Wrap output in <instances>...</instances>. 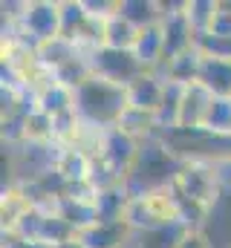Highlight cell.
<instances>
[{"mask_svg": "<svg viewBox=\"0 0 231 248\" xmlns=\"http://www.w3.org/2000/svg\"><path fill=\"white\" fill-rule=\"evenodd\" d=\"M136 35H139V29L116 12L113 17L104 20V29H101V46H110V49H133Z\"/></svg>", "mask_w": 231, "mask_h": 248, "instance_id": "obj_21", "label": "cell"}, {"mask_svg": "<svg viewBox=\"0 0 231 248\" xmlns=\"http://www.w3.org/2000/svg\"><path fill=\"white\" fill-rule=\"evenodd\" d=\"M182 162L173 156L171 150L162 144V139H148L142 141V150H139V159L127 176L124 185L130 187V193H145V190H156V187L171 185L179 173Z\"/></svg>", "mask_w": 231, "mask_h": 248, "instance_id": "obj_2", "label": "cell"}, {"mask_svg": "<svg viewBox=\"0 0 231 248\" xmlns=\"http://www.w3.org/2000/svg\"><path fill=\"white\" fill-rule=\"evenodd\" d=\"M52 168H55L66 182H87V179H93L96 159H93L87 150L75 147V144H58Z\"/></svg>", "mask_w": 231, "mask_h": 248, "instance_id": "obj_10", "label": "cell"}, {"mask_svg": "<svg viewBox=\"0 0 231 248\" xmlns=\"http://www.w3.org/2000/svg\"><path fill=\"white\" fill-rule=\"evenodd\" d=\"M133 55L139 58V63L148 72H159V66L165 63V32H162V23L139 29L136 44H133Z\"/></svg>", "mask_w": 231, "mask_h": 248, "instance_id": "obj_11", "label": "cell"}, {"mask_svg": "<svg viewBox=\"0 0 231 248\" xmlns=\"http://www.w3.org/2000/svg\"><path fill=\"white\" fill-rule=\"evenodd\" d=\"M127 225L142 234L150 228H162V225H173L179 222V205L173 196V187H156V190H145V193H133L124 211Z\"/></svg>", "mask_w": 231, "mask_h": 248, "instance_id": "obj_3", "label": "cell"}, {"mask_svg": "<svg viewBox=\"0 0 231 248\" xmlns=\"http://www.w3.org/2000/svg\"><path fill=\"white\" fill-rule=\"evenodd\" d=\"M90 12L84 0H61V38L69 44H78L84 29L90 26Z\"/></svg>", "mask_w": 231, "mask_h": 248, "instance_id": "obj_17", "label": "cell"}, {"mask_svg": "<svg viewBox=\"0 0 231 248\" xmlns=\"http://www.w3.org/2000/svg\"><path fill=\"white\" fill-rule=\"evenodd\" d=\"M23 141H32V144H55V122L50 116H44L41 110L26 113Z\"/></svg>", "mask_w": 231, "mask_h": 248, "instance_id": "obj_23", "label": "cell"}, {"mask_svg": "<svg viewBox=\"0 0 231 248\" xmlns=\"http://www.w3.org/2000/svg\"><path fill=\"white\" fill-rule=\"evenodd\" d=\"M124 110H127V87H118L99 75H90L75 90V113L90 127L110 130L118 124Z\"/></svg>", "mask_w": 231, "mask_h": 248, "instance_id": "obj_1", "label": "cell"}, {"mask_svg": "<svg viewBox=\"0 0 231 248\" xmlns=\"http://www.w3.org/2000/svg\"><path fill=\"white\" fill-rule=\"evenodd\" d=\"M176 248H211V240L205 237L202 228H191V231L179 240V246Z\"/></svg>", "mask_w": 231, "mask_h": 248, "instance_id": "obj_27", "label": "cell"}, {"mask_svg": "<svg viewBox=\"0 0 231 248\" xmlns=\"http://www.w3.org/2000/svg\"><path fill=\"white\" fill-rule=\"evenodd\" d=\"M35 110H41L44 116L58 119V116H66V113H75V90L64 87V84H47L44 90L35 93Z\"/></svg>", "mask_w": 231, "mask_h": 248, "instance_id": "obj_13", "label": "cell"}, {"mask_svg": "<svg viewBox=\"0 0 231 248\" xmlns=\"http://www.w3.org/2000/svg\"><path fill=\"white\" fill-rule=\"evenodd\" d=\"M35 205L29 202V196L20 190V185H9L3 187V202H0V217H3V234L15 231L17 222L32 211Z\"/></svg>", "mask_w": 231, "mask_h": 248, "instance_id": "obj_19", "label": "cell"}, {"mask_svg": "<svg viewBox=\"0 0 231 248\" xmlns=\"http://www.w3.org/2000/svg\"><path fill=\"white\" fill-rule=\"evenodd\" d=\"M139 150H142V141L121 133L118 127H110L101 136V150H99L96 162H101L118 182H127V176H130V170H133V165L139 159Z\"/></svg>", "mask_w": 231, "mask_h": 248, "instance_id": "obj_6", "label": "cell"}, {"mask_svg": "<svg viewBox=\"0 0 231 248\" xmlns=\"http://www.w3.org/2000/svg\"><path fill=\"white\" fill-rule=\"evenodd\" d=\"M58 248H84V243H81L78 237H72L69 243H61V246H58Z\"/></svg>", "mask_w": 231, "mask_h": 248, "instance_id": "obj_29", "label": "cell"}, {"mask_svg": "<svg viewBox=\"0 0 231 248\" xmlns=\"http://www.w3.org/2000/svg\"><path fill=\"white\" fill-rule=\"evenodd\" d=\"M90 63V72L104 78V81H113L118 87H127L133 84L142 72H148L139 58L133 55V49H110V46H99L87 55Z\"/></svg>", "mask_w": 231, "mask_h": 248, "instance_id": "obj_5", "label": "cell"}, {"mask_svg": "<svg viewBox=\"0 0 231 248\" xmlns=\"http://www.w3.org/2000/svg\"><path fill=\"white\" fill-rule=\"evenodd\" d=\"M199 84H202L211 95H217V98H231V61H223V58H202Z\"/></svg>", "mask_w": 231, "mask_h": 248, "instance_id": "obj_15", "label": "cell"}, {"mask_svg": "<svg viewBox=\"0 0 231 248\" xmlns=\"http://www.w3.org/2000/svg\"><path fill=\"white\" fill-rule=\"evenodd\" d=\"M202 127L217 136H231V98H211Z\"/></svg>", "mask_w": 231, "mask_h": 248, "instance_id": "obj_25", "label": "cell"}, {"mask_svg": "<svg viewBox=\"0 0 231 248\" xmlns=\"http://www.w3.org/2000/svg\"><path fill=\"white\" fill-rule=\"evenodd\" d=\"M217 15V0H185V17L197 35H205L214 23Z\"/></svg>", "mask_w": 231, "mask_h": 248, "instance_id": "obj_24", "label": "cell"}, {"mask_svg": "<svg viewBox=\"0 0 231 248\" xmlns=\"http://www.w3.org/2000/svg\"><path fill=\"white\" fill-rule=\"evenodd\" d=\"M197 52L202 58H223L231 61V38H220V35H197Z\"/></svg>", "mask_w": 231, "mask_h": 248, "instance_id": "obj_26", "label": "cell"}, {"mask_svg": "<svg viewBox=\"0 0 231 248\" xmlns=\"http://www.w3.org/2000/svg\"><path fill=\"white\" fill-rule=\"evenodd\" d=\"M188 231H191V228H188V225H182V222L162 225V228H150V231L136 234V237H139L136 248H176V246H179V240H182Z\"/></svg>", "mask_w": 231, "mask_h": 248, "instance_id": "obj_22", "label": "cell"}, {"mask_svg": "<svg viewBox=\"0 0 231 248\" xmlns=\"http://www.w3.org/2000/svg\"><path fill=\"white\" fill-rule=\"evenodd\" d=\"M130 187L124 182H116L99 190L96 196V217L99 222H116V219H124V211H127V202H130Z\"/></svg>", "mask_w": 231, "mask_h": 248, "instance_id": "obj_14", "label": "cell"}, {"mask_svg": "<svg viewBox=\"0 0 231 248\" xmlns=\"http://www.w3.org/2000/svg\"><path fill=\"white\" fill-rule=\"evenodd\" d=\"M211 93L197 81V84H188L185 93H182V110H179V130H197L205 122V113H208V104H211Z\"/></svg>", "mask_w": 231, "mask_h": 248, "instance_id": "obj_12", "label": "cell"}, {"mask_svg": "<svg viewBox=\"0 0 231 248\" xmlns=\"http://www.w3.org/2000/svg\"><path fill=\"white\" fill-rule=\"evenodd\" d=\"M116 127H118L121 133L133 136L136 141H148V139H156V136H159L156 116H150V113H145V110H136V107H130V104H127L124 116L118 119Z\"/></svg>", "mask_w": 231, "mask_h": 248, "instance_id": "obj_20", "label": "cell"}, {"mask_svg": "<svg viewBox=\"0 0 231 248\" xmlns=\"http://www.w3.org/2000/svg\"><path fill=\"white\" fill-rule=\"evenodd\" d=\"M162 32H165V63L173 61V58H179V55H185V52H191L194 44H197V32L191 29V23L185 17V9L176 12V15L162 17Z\"/></svg>", "mask_w": 231, "mask_h": 248, "instance_id": "obj_8", "label": "cell"}, {"mask_svg": "<svg viewBox=\"0 0 231 248\" xmlns=\"http://www.w3.org/2000/svg\"><path fill=\"white\" fill-rule=\"evenodd\" d=\"M116 12H118L124 20H130L136 29L162 23V17H165L159 0H116Z\"/></svg>", "mask_w": 231, "mask_h": 248, "instance_id": "obj_16", "label": "cell"}, {"mask_svg": "<svg viewBox=\"0 0 231 248\" xmlns=\"http://www.w3.org/2000/svg\"><path fill=\"white\" fill-rule=\"evenodd\" d=\"M133 228L127 225V219H116V222H96L84 231H78V240L84 248H124L133 240Z\"/></svg>", "mask_w": 231, "mask_h": 248, "instance_id": "obj_9", "label": "cell"}, {"mask_svg": "<svg viewBox=\"0 0 231 248\" xmlns=\"http://www.w3.org/2000/svg\"><path fill=\"white\" fill-rule=\"evenodd\" d=\"M3 248H47L35 240H26V237H17V234H3Z\"/></svg>", "mask_w": 231, "mask_h": 248, "instance_id": "obj_28", "label": "cell"}, {"mask_svg": "<svg viewBox=\"0 0 231 248\" xmlns=\"http://www.w3.org/2000/svg\"><path fill=\"white\" fill-rule=\"evenodd\" d=\"M165 87H168V81L159 72H142L133 84H127V104L156 116L162 107V98H165Z\"/></svg>", "mask_w": 231, "mask_h": 248, "instance_id": "obj_7", "label": "cell"}, {"mask_svg": "<svg viewBox=\"0 0 231 248\" xmlns=\"http://www.w3.org/2000/svg\"><path fill=\"white\" fill-rule=\"evenodd\" d=\"M17 32L26 35L35 49L41 44H50V41L61 38V0H29V3H23Z\"/></svg>", "mask_w": 231, "mask_h": 248, "instance_id": "obj_4", "label": "cell"}, {"mask_svg": "<svg viewBox=\"0 0 231 248\" xmlns=\"http://www.w3.org/2000/svg\"><path fill=\"white\" fill-rule=\"evenodd\" d=\"M199 69H202V55H199L197 46H194L191 52H185V55L168 61L159 69V75H162L165 81L179 84V87H188V84H197V81H199Z\"/></svg>", "mask_w": 231, "mask_h": 248, "instance_id": "obj_18", "label": "cell"}]
</instances>
